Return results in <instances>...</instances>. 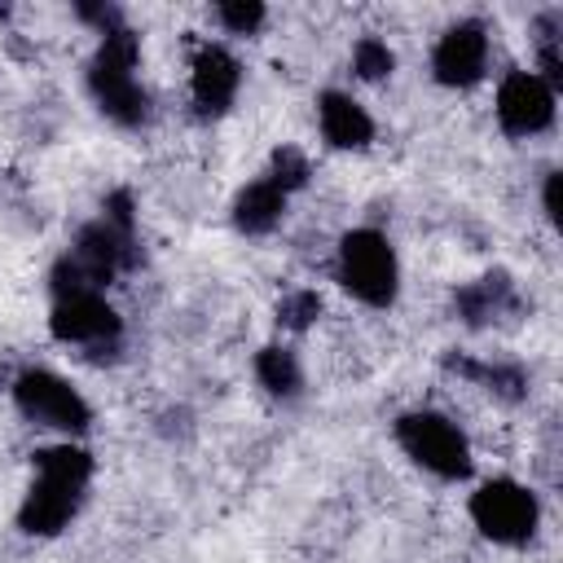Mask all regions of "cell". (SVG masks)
Wrapping results in <instances>:
<instances>
[{"mask_svg":"<svg viewBox=\"0 0 563 563\" xmlns=\"http://www.w3.org/2000/svg\"><path fill=\"white\" fill-rule=\"evenodd\" d=\"M216 18H220V26L233 31V35H255L268 13H264L260 0H224V4H216Z\"/></svg>","mask_w":563,"mask_h":563,"instance_id":"5bb4252c","label":"cell"},{"mask_svg":"<svg viewBox=\"0 0 563 563\" xmlns=\"http://www.w3.org/2000/svg\"><path fill=\"white\" fill-rule=\"evenodd\" d=\"M282 216H286V194H282L268 176L251 180V185L233 198V224H238L246 238H264V233H273V229L282 224Z\"/></svg>","mask_w":563,"mask_h":563,"instance_id":"7c38bea8","label":"cell"},{"mask_svg":"<svg viewBox=\"0 0 563 563\" xmlns=\"http://www.w3.org/2000/svg\"><path fill=\"white\" fill-rule=\"evenodd\" d=\"M13 405L22 409V418H31L40 427H53V431H66V435H79L92 422V409L79 396V387H70L53 369H26V374H18Z\"/></svg>","mask_w":563,"mask_h":563,"instance_id":"8992f818","label":"cell"},{"mask_svg":"<svg viewBox=\"0 0 563 563\" xmlns=\"http://www.w3.org/2000/svg\"><path fill=\"white\" fill-rule=\"evenodd\" d=\"M488 70V31L479 22L449 26L431 48V75L444 88H471Z\"/></svg>","mask_w":563,"mask_h":563,"instance_id":"ba28073f","label":"cell"},{"mask_svg":"<svg viewBox=\"0 0 563 563\" xmlns=\"http://www.w3.org/2000/svg\"><path fill=\"white\" fill-rule=\"evenodd\" d=\"M268 180L290 198L295 189H303V185H308V158H303L299 150L282 145V150L273 154V172H268Z\"/></svg>","mask_w":563,"mask_h":563,"instance_id":"2e32d148","label":"cell"},{"mask_svg":"<svg viewBox=\"0 0 563 563\" xmlns=\"http://www.w3.org/2000/svg\"><path fill=\"white\" fill-rule=\"evenodd\" d=\"M136 62H141V40L128 26H110L88 66V88H92L101 114L123 128H136L150 114V97L136 79Z\"/></svg>","mask_w":563,"mask_h":563,"instance_id":"7a4b0ae2","label":"cell"},{"mask_svg":"<svg viewBox=\"0 0 563 563\" xmlns=\"http://www.w3.org/2000/svg\"><path fill=\"white\" fill-rule=\"evenodd\" d=\"M255 378H260V387L268 396H282V400L299 396V387H303L299 356L290 347H282V343H268V347L255 352Z\"/></svg>","mask_w":563,"mask_h":563,"instance_id":"4fadbf2b","label":"cell"},{"mask_svg":"<svg viewBox=\"0 0 563 563\" xmlns=\"http://www.w3.org/2000/svg\"><path fill=\"white\" fill-rule=\"evenodd\" d=\"M317 312H321L317 290H295V295H286V299H282V308H277V317H282V325H286V330H303Z\"/></svg>","mask_w":563,"mask_h":563,"instance_id":"e0dca14e","label":"cell"},{"mask_svg":"<svg viewBox=\"0 0 563 563\" xmlns=\"http://www.w3.org/2000/svg\"><path fill=\"white\" fill-rule=\"evenodd\" d=\"M545 216L559 220V172L545 176Z\"/></svg>","mask_w":563,"mask_h":563,"instance_id":"ac0fdd59","label":"cell"},{"mask_svg":"<svg viewBox=\"0 0 563 563\" xmlns=\"http://www.w3.org/2000/svg\"><path fill=\"white\" fill-rule=\"evenodd\" d=\"M339 282L365 308H387L400 290V260L396 246L378 229H352L339 242Z\"/></svg>","mask_w":563,"mask_h":563,"instance_id":"3957f363","label":"cell"},{"mask_svg":"<svg viewBox=\"0 0 563 563\" xmlns=\"http://www.w3.org/2000/svg\"><path fill=\"white\" fill-rule=\"evenodd\" d=\"M497 123L510 136H537L554 123V88L537 70H510L497 84Z\"/></svg>","mask_w":563,"mask_h":563,"instance_id":"52a82bcc","label":"cell"},{"mask_svg":"<svg viewBox=\"0 0 563 563\" xmlns=\"http://www.w3.org/2000/svg\"><path fill=\"white\" fill-rule=\"evenodd\" d=\"M119 325H123V321H119V312L101 299V290L57 295L53 317H48L53 339H62V343H84V347L114 339V334H119Z\"/></svg>","mask_w":563,"mask_h":563,"instance_id":"9c48e42d","label":"cell"},{"mask_svg":"<svg viewBox=\"0 0 563 563\" xmlns=\"http://www.w3.org/2000/svg\"><path fill=\"white\" fill-rule=\"evenodd\" d=\"M352 66H356V75H361V79H387V75H391V66H396V57H391V48H387L383 40L365 35V40L352 48Z\"/></svg>","mask_w":563,"mask_h":563,"instance_id":"9a60e30c","label":"cell"},{"mask_svg":"<svg viewBox=\"0 0 563 563\" xmlns=\"http://www.w3.org/2000/svg\"><path fill=\"white\" fill-rule=\"evenodd\" d=\"M92 457L79 444H53L35 453V479L18 506V528L31 537H57L84 506Z\"/></svg>","mask_w":563,"mask_h":563,"instance_id":"6da1fadb","label":"cell"},{"mask_svg":"<svg viewBox=\"0 0 563 563\" xmlns=\"http://www.w3.org/2000/svg\"><path fill=\"white\" fill-rule=\"evenodd\" d=\"M396 444L405 449L409 462H418L435 479H466L471 475V444L457 431V422H449L444 413H431V409L400 413L396 418Z\"/></svg>","mask_w":563,"mask_h":563,"instance_id":"277c9868","label":"cell"},{"mask_svg":"<svg viewBox=\"0 0 563 563\" xmlns=\"http://www.w3.org/2000/svg\"><path fill=\"white\" fill-rule=\"evenodd\" d=\"M317 123H321L325 145H334V150H365L374 141L369 110L356 97L339 92V88H330V92L317 97Z\"/></svg>","mask_w":563,"mask_h":563,"instance_id":"8fae6325","label":"cell"},{"mask_svg":"<svg viewBox=\"0 0 563 563\" xmlns=\"http://www.w3.org/2000/svg\"><path fill=\"white\" fill-rule=\"evenodd\" d=\"M541 506L515 479H488L471 493V523L497 545H523L537 532Z\"/></svg>","mask_w":563,"mask_h":563,"instance_id":"5b68a950","label":"cell"},{"mask_svg":"<svg viewBox=\"0 0 563 563\" xmlns=\"http://www.w3.org/2000/svg\"><path fill=\"white\" fill-rule=\"evenodd\" d=\"M242 88V66L224 44H202L189 66V92L202 114H224Z\"/></svg>","mask_w":563,"mask_h":563,"instance_id":"30bf717a","label":"cell"}]
</instances>
